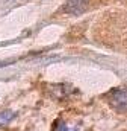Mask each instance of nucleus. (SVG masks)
<instances>
[{"instance_id":"1","label":"nucleus","mask_w":127,"mask_h":131,"mask_svg":"<svg viewBox=\"0 0 127 131\" xmlns=\"http://www.w3.org/2000/svg\"><path fill=\"white\" fill-rule=\"evenodd\" d=\"M107 101L118 111H127V90H123V89L112 90L107 95Z\"/></svg>"},{"instance_id":"2","label":"nucleus","mask_w":127,"mask_h":131,"mask_svg":"<svg viewBox=\"0 0 127 131\" xmlns=\"http://www.w3.org/2000/svg\"><path fill=\"white\" fill-rule=\"evenodd\" d=\"M88 8H89V0H68L64 6V11L73 15H79Z\"/></svg>"},{"instance_id":"3","label":"nucleus","mask_w":127,"mask_h":131,"mask_svg":"<svg viewBox=\"0 0 127 131\" xmlns=\"http://www.w3.org/2000/svg\"><path fill=\"white\" fill-rule=\"evenodd\" d=\"M53 131H80V128L73 127V125H68L65 121H62V119H58V121H56V124H55V128H53Z\"/></svg>"},{"instance_id":"4","label":"nucleus","mask_w":127,"mask_h":131,"mask_svg":"<svg viewBox=\"0 0 127 131\" xmlns=\"http://www.w3.org/2000/svg\"><path fill=\"white\" fill-rule=\"evenodd\" d=\"M12 117H14V114H12L11 111H2V113H0V125L8 124Z\"/></svg>"}]
</instances>
